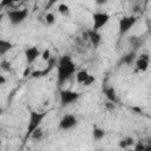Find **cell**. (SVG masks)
I'll use <instances>...</instances> for the list:
<instances>
[{"label": "cell", "mask_w": 151, "mask_h": 151, "mask_svg": "<svg viewBox=\"0 0 151 151\" xmlns=\"http://www.w3.org/2000/svg\"><path fill=\"white\" fill-rule=\"evenodd\" d=\"M150 32H151V27H150Z\"/></svg>", "instance_id": "23"}, {"label": "cell", "mask_w": 151, "mask_h": 151, "mask_svg": "<svg viewBox=\"0 0 151 151\" xmlns=\"http://www.w3.org/2000/svg\"><path fill=\"white\" fill-rule=\"evenodd\" d=\"M57 84L61 87L73 74L77 72V65L73 61L72 57L64 54L58 59L57 64Z\"/></svg>", "instance_id": "1"}, {"label": "cell", "mask_w": 151, "mask_h": 151, "mask_svg": "<svg viewBox=\"0 0 151 151\" xmlns=\"http://www.w3.org/2000/svg\"><path fill=\"white\" fill-rule=\"evenodd\" d=\"M80 96L81 94L79 92L73 91V90H64V88H60V91H59L60 104L63 106H66V105H70V104L76 103L80 98Z\"/></svg>", "instance_id": "5"}, {"label": "cell", "mask_w": 151, "mask_h": 151, "mask_svg": "<svg viewBox=\"0 0 151 151\" xmlns=\"http://www.w3.org/2000/svg\"><path fill=\"white\" fill-rule=\"evenodd\" d=\"M107 2V0H94V4L98 5V6H101V5H105Z\"/></svg>", "instance_id": "22"}, {"label": "cell", "mask_w": 151, "mask_h": 151, "mask_svg": "<svg viewBox=\"0 0 151 151\" xmlns=\"http://www.w3.org/2000/svg\"><path fill=\"white\" fill-rule=\"evenodd\" d=\"M105 134H106L105 130L101 129V127H99V126H94V127L92 129V138H93V140H96V142L101 140V139L105 137Z\"/></svg>", "instance_id": "13"}, {"label": "cell", "mask_w": 151, "mask_h": 151, "mask_svg": "<svg viewBox=\"0 0 151 151\" xmlns=\"http://www.w3.org/2000/svg\"><path fill=\"white\" fill-rule=\"evenodd\" d=\"M48 111H34V110H29L28 113V122H27V129L24 136V142L26 143L28 139H31L33 132L40 127V124L42 123V120L45 119V117L47 116Z\"/></svg>", "instance_id": "2"}, {"label": "cell", "mask_w": 151, "mask_h": 151, "mask_svg": "<svg viewBox=\"0 0 151 151\" xmlns=\"http://www.w3.org/2000/svg\"><path fill=\"white\" fill-rule=\"evenodd\" d=\"M103 93L110 103H118V96L113 86H103Z\"/></svg>", "instance_id": "12"}, {"label": "cell", "mask_w": 151, "mask_h": 151, "mask_svg": "<svg viewBox=\"0 0 151 151\" xmlns=\"http://www.w3.org/2000/svg\"><path fill=\"white\" fill-rule=\"evenodd\" d=\"M58 12H59L61 15L66 17V15L70 14V6L66 5V4H60V5L58 6Z\"/></svg>", "instance_id": "17"}, {"label": "cell", "mask_w": 151, "mask_h": 151, "mask_svg": "<svg viewBox=\"0 0 151 151\" xmlns=\"http://www.w3.org/2000/svg\"><path fill=\"white\" fill-rule=\"evenodd\" d=\"M111 17L110 14L105 13V12H96L92 14V21H93V25H92V28L96 29V31H99L100 28H103L109 21H110Z\"/></svg>", "instance_id": "6"}, {"label": "cell", "mask_w": 151, "mask_h": 151, "mask_svg": "<svg viewBox=\"0 0 151 151\" xmlns=\"http://www.w3.org/2000/svg\"><path fill=\"white\" fill-rule=\"evenodd\" d=\"M77 124H78L77 117L72 113H66V114L63 116V118L59 122V129L67 131V130H71L74 126H77Z\"/></svg>", "instance_id": "7"}, {"label": "cell", "mask_w": 151, "mask_h": 151, "mask_svg": "<svg viewBox=\"0 0 151 151\" xmlns=\"http://www.w3.org/2000/svg\"><path fill=\"white\" fill-rule=\"evenodd\" d=\"M40 58H41V60H42V61H46V63H47V61H48V60H50V59L52 58L51 51H50L48 48L44 50V51L41 52V57H40Z\"/></svg>", "instance_id": "18"}, {"label": "cell", "mask_w": 151, "mask_h": 151, "mask_svg": "<svg viewBox=\"0 0 151 151\" xmlns=\"http://www.w3.org/2000/svg\"><path fill=\"white\" fill-rule=\"evenodd\" d=\"M136 59H137L136 53H134V52H130V53H127V54H125V55L123 57L122 61H123L124 64H126V65H132V64L136 61Z\"/></svg>", "instance_id": "15"}, {"label": "cell", "mask_w": 151, "mask_h": 151, "mask_svg": "<svg viewBox=\"0 0 151 151\" xmlns=\"http://www.w3.org/2000/svg\"><path fill=\"white\" fill-rule=\"evenodd\" d=\"M18 1H20V0H1L0 7H1V8H5L6 6H9V5H12V4H14V2H18Z\"/></svg>", "instance_id": "20"}, {"label": "cell", "mask_w": 151, "mask_h": 151, "mask_svg": "<svg viewBox=\"0 0 151 151\" xmlns=\"http://www.w3.org/2000/svg\"><path fill=\"white\" fill-rule=\"evenodd\" d=\"M6 15H7V18L12 25H19L26 20V18L28 17V11L26 8L9 9V11H7Z\"/></svg>", "instance_id": "4"}, {"label": "cell", "mask_w": 151, "mask_h": 151, "mask_svg": "<svg viewBox=\"0 0 151 151\" xmlns=\"http://www.w3.org/2000/svg\"><path fill=\"white\" fill-rule=\"evenodd\" d=\"M85 33H86L87 39H88L90 42L92 44V46H93L94 48H97V47L100 45V42H101V34L99 33V31H96V29H93V28H90V29H87Z\"/></svg>", "instance_id": "11"}, {"label": "cell", "mask_w": 151, "mask_h": 151, "mask_svg": "<svg viewBox=\"0 0 151 151\" xmlns=\"http://www.w3.org/2000/svg\"><path fill=\"white\" fill-rule=\"evenodd\" d=\"M59 1H61V0H48V2H47V5H46V9H47V8H51L53 5H55V4L59 2Z\"/></svg>", "instance_id": "21"}, {"label": "cell", "mask_w": 151, "mask_h": 151, "mask_svg": "<svg viewBox=\"0 0 151 151\" xmlns=\"http://www.w3.org/2000/svg\"><path fill=\"white\" fill-rule=\"evenodd\" d=\"M24 53H25V59H26V64L27 65L33 64L38 58L41 57V51L38 47H35V46L27 47Z\"/></svg>", "instance_id": "9"}, {"label": "cell", "mask_w": 151, "mask_h": 151, "mask_svg": "<svg viewBox=\"0 0 151 151\" xmlns=\"http://www.w3.org/2000/svg\"><path fill=\"white\" fill-rule=\"evenodd\" d=\"M133 144H134V142L131 137H125L119 140V147H122V149H127L130 146H133Z\"/></svg>", "instance_id": "16"}, {"label": "cell", "mask_w": 151, "mask_h": 151, "mask_svg": "<svg viewBox=\"0 0 151 151\" xmlns=\"http://www.w3.org/2000/svg\"><path fill=\"white\" fill-rule=\"evenodd\" d=\"M45 22H46L47 25H53V24L55 22V17H54V14H53V13H47V14L45 15Z\"/></svg>", "instance_id": "19"}, {"label": "cell", "mask_w": 151, "mask_h": 151, "mask_svg": "<svg viewBox=\"0 0 151 151\" xmlns=\"http://www.w3.org/2000/svg\"><path fill=\"white\" fill-rule=\"evenodd\" d=\"M13 48V44L8 40H5V39H0V55L4 57L9 50Z\"/></svg>", "instance_id": "14"}, {"label": "cell", "mask_w": 151, "mask_h": 151, "mask_svg": "<svg viewBox=\"0 0 151 151\" xmlns=\"http://www.w3.org/2000/svg\"><path fill=\"white\" fill-rule=\"evenodd\" d=\"M149 65H150V57L146 53L140 54L134 61V67L136 71L138 72H145L149 68Z\"/></svg>", "instance_id": "10"}, {"label": "cell", "mask_w": 151, "mask_h": 151, "mask_svg": "<svg viewBox=\"0 0 151 151\" xmlns=\"http://www.w3.org/2000/svg\"><path fill=\"white\" fill-rule=\"evenodd\" d=\"M76 79L79 84L84 85V86H90L92 85L94 81H96V78L94 76L90 74L88 71L86 70H80V71H77L76 72Z\"/></svg>", "instance_id": "8"}, {"label": "cell", "mask_w": 151, "mask_h": 151, "mask_svg": "<svg viewBox=\"0 0 151 151\" xmlns=\"http://www.w3.org/2000/svg\"><path fill=\"white\" fill-rule=\"evenodd\" d=\"M138 18L136 15H124L118 20V29H119V34L124 35L126 34L137 22Z\"/></svg>", "instance_id": "3"}]
</instances>
